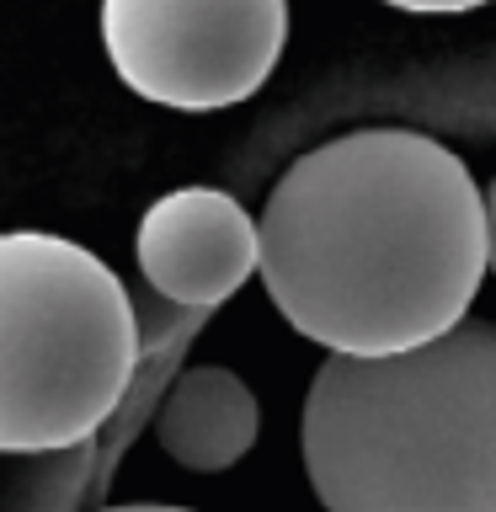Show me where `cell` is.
<instances>
[{
  "label": "cell",
  "mask_w": 496,
  "mask_h": 512,
  "mask_svg": "<svg viewBox=\"0 0 496 512\" xmlns=\"http://www.w3.org/2000/svg\"><path fill=\"white\" fill-rule=\"evenodd\" d=\"M134 368V299L102 256L48 230L0 235V454L86 443Z\"/></svg>",
  "instance_id": "3"
},
{
  "label": "cell",
  "mask_w": 496,
  "mask_h": 512,
  "mask_svg": "<svg viewBox=\"0 0 496 512\" xmlns=\"http://www.w3.org/2000/svg\"><path fill=\"white\" fill-rule=\"evenodd\" d=\"M144 283L182 310H214L256 272V219L219 187H176L139 219Z\"/></svg>",
  "instance_id": "5"
},
{
  "label": "cell",
  "mask_w": 496,
  "mask_h": 512,
  "mask_svg": "<svg viewBox=\"0 0 496 512\" xmlns=\"http://www.w3.org/2000/svg\"><path fill=\"white\" fill-rule=\"evenodd\" d=\"M256 432H262V406L251 384L219 363L176 374L155 416V443L192 475H219L240 464L256 448Z\"/></svg>",
  "instance_id": "6"
},
{
  "label": "cell",
  "mask_w": 496,
  "mask_h": 512,
  "mask_svg": "<svg viewBox=\"0 0 496 512\" xmlns=\"http://www.w3.org/2000/svg\"><path fill=\"white\" fill-rule=\"evenodd\" d=\"M326 512H496V326L464 315L390 358H326L304 395Z\"/></svg>",
  "instance_id": "2"
},
{
  "label": "cell",
  "mask_w": 496,
  "mask_h": 512,
  "mask_svg": "<svg viewBox=\"0 0 496 512\" xmlns=\"http://www.w3.org/2000/svg\"><path fill=\"white\" fill-rule=\"evenodd\" d=\"M288 43V0H102V48L134 96L219 112L256 96Z\"/></svg>",
  "instance_id": "4"
},
{
  "label": "cell",
  "mask_w": 496,
  "mask_h": 512,
  "mask_svg": "<svg viewBox=\"0 0 496 512\" xmlns=\"http://www.w3.org/2000/svg\"><path fill=\"white\" fill-rule=\"evenodd\" d=\"M96 512H192V507H166V502H123V507H96Z\"/></svg>",
  "instance_id": "8"
},
{
  "label": "cell",
  "mask_w": 496,
  "mask_h": 512,
  "mask_svg": "<svg viewBox=\"0 0 496 512\" xmlns=\"http://www.w3.org/2000/svg\"><path fill=\"white\" fill-rule=\"evenodd\" d=\"M395 11H416V16H454V11H480L486 0H384Z\"/></svg>",
  "instance_id": "7"
},
{
  "label": "cell",
  "mask_w": 496,
  "mask_h": 512,
  "mask_svg": "<svg viewBox=\"0 0 496 512\" xmlns=\"http://www.w3.org/2000/svg\"><path fill=\"white\" fill-rule=\"evenodd\" d=\"M491 262L475 171L416 128H352L272 182L256 272L326 358H390L454 331Z\"/></svg>",
  "instance_id": "1"
}]
</instances>
